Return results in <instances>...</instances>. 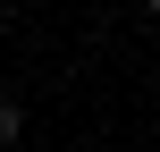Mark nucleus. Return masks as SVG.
<instances>
[{"mask_svg":"<svg viewBox=\"0 0 160 152\" xmlns=\"http://www.w3.org/2000/svg\"><path fill=\"white\" fill-rule=\"evenodd\" d=\"M152 17H160V0H152Z\"/></svg>","mask_w":160,"mask_h":152,"instance_id":"2","label":"nucleus"},{"mask_svg":"<svg viewBox=\"0 0 160 152\" xmlns=\"http://www.w3.org/2000/svg\"><path fill=\"white\" fill-rule=\"evenodd\" d=\"M0 144H17V110H8V102H0Z\"/></svg>","mask_w":160,"mask_h":152,"instance_id":"1","label":"nucleus"}]
</instances>
